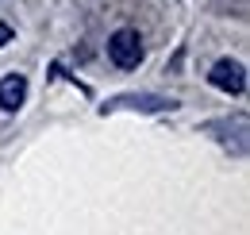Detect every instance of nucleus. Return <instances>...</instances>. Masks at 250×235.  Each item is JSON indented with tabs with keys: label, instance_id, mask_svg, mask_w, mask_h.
<instances>
[{
	"label": "nucleus",
	"instance_id": "3",
	"mask_svg": "<svg viewBox=\"0 0 250 235\" xmlns=\"http://www.w3.org/2000/svg\"><path fill=\"white\" fill-rule=\"evenodd\" d=\"M208 81L219 89V93H227V96H243L247 93V66L235 58H219L212 62V70H208Z\"/></svg>",
	"mask_w": 250,
	"mask_h": 235
},
{
	"label": "nucleus",
	"instance_id": "4",
	"mask_svg": "<svg viewBox=\"0 0 250 235\" xmlns=\"http://www.w3.org/2000/svg\"><path fill=\"white\" fill-rule=\"evenodd\" d=\"M23 104H27V77L23 73H4L0 77V108L20 112Z\"/></svg>",
	"mask_w": 250,
	"mask_h": 235
},
{
	"label": "nucleus",
	"instance_id": "2",
	"mask_svg": "<svg viewBox=\"0 0 250 235\" xmlns=\"http://www.w3.org/2000/svg\"><path fill=\"white\" fill-rule=\"evenodd\" d=\"M120 108H131V112H173L177 100L162 96V93H120V96H112V100L100 104V116L120 112Z\"/></svg>",
	"mask_w": 250,
	"mask_h": 235
},
{
	"label": "nucleus",
	"instance_id": "1",
	"mask_svg": "<svg viewBox=\"0 0 250 235\" xmlns=\"http://www.w3.org/2000/svg\"><path fill=\"white\" fill-rule=\"evenodd\" d=\"M108 58L116 70H139L146 58V47H143V35L135 27H120L108 35Z\"/></svg>",
	"mask_w": 250,
	"mask_h": 235
},
{
	"label": "nucleus",
	"instance_id": "5",
	"mask_svg": "<svg viewBox=\"0 0 250 235\" xmlns=\"http://www.w3.org/2000/svg\"><path fill=\"white\" fill-rule=\"evenodd\" d=\"M12 39H16V31L8 27V24H0V47H8V43H12Z\"/></svg>",
	"mask_w": 250,
	"mask_h": 235
}]
</instances>
